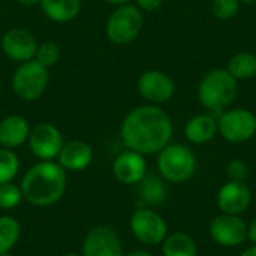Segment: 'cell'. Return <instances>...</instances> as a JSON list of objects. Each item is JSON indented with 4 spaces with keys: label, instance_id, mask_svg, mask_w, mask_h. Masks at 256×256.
Segmentation results:
<instances>
[{
    "label": "cell",
    "instance_id": "1",
    "mask_svg": "<svg viewBox=\"0 0 256 256\" xmlns=\"http://www.w3.org/2000/svg\"><path fill=\"white\" fill-rule=\"evenodd\" d=\"M120 138L126 148L142 156L158 154L171 142V117L159 105L135 106L124 116L120 124Z\"/></svg>",
    "mask_w": 256,
    "mask_h": 256
},
{
    "label": "cell",
    "instance_id": "2",
    "mask_svg": "<svg viewBox=\"0 0 256 256\" xmlns=\"http://www.w3.org/2000/svg\"><path fill=\"white\" fill-rule=\"evenodd\" d=\"M66 184V171L56 160H39L24 172L20 188L28 204L51 207L63 198Z\"/></svg>",
    "mask_w": 256,
    "mask_h": 256
},
{
    "label": "cell",
    "instance_id": "3",
    "mask_svg": "<svg viewBox=\"0 0 256 256\" xmlns=\"http://www.w3.org/2000/svg\"><path fill=\"white\" fill-rule=\"evenodd\" d=\"M237 94V80L226 69L222 68L212 69L210 72H207L198 86L200 104L212 112L225 111L228 106L232 105Z\"/></svg>",
    "mask_w": 256,
    "mask_h": 256
},
{
    "label": "cell",
    "instance_id": "4",
    "mask_svg": "<svg viewBox=\"0 0 256 256\" xmlns=\"http://www.w3.org/2000/svg\"><path fill=\"white\" fill-rule=\"evenodd\" d=\"M158 174L168 183H184L196 170V156L184 144L170 142L158 153Z\"/></svg>",
    "mask_w": 256,
    "mask_h": 256
},
{
    "label": "cell",
    "instance_id": "5",
    "mask_svg": "<svg viewBox=\"0 0 256 256\" xmlns=\"http://www.w3.org/2000/svg\"><path fill=\"white\" fill-rule=\"evenodd\" d=\"M142 26V12L135 4L128 3L116 6V9L110 14L105 24V33L112 44L128 45L140 36Z\"/></svg>",
    "mask_w": 256,
    "mask_h": 256
},
{
    "label": "cell",
    "instance_id": "6",
    "mask_svg": "<svg viewBox=\"0 0 256 256\" xmlns=\"http://www.w3.org/2000/svg\"><path fill=\"white\" fill-rule=\"evenodd\" d=\"M48 81V69L39 64L36 60H30L20 63L10 78V86L18 99L24 102H33L45 93Z\"/></svg>",
    "mask_w": 256,
    "mask_h": 256
},
{
    "label": "cell",
    "instance_id": "7",
    "mask_svg": "<svg viewBox=\"0 0 256 256\" xmlns=\"http://www.w3.org/2000/svg\"><path fill=\"white\" fill-rule=\"evenodd\" d=\"M129 228L134 237L146 246H158L168 236L165 218L152 207H138L129 219Z\"/></svg>",
    "mask_w": 256,
    "mask_h": 256
},
{
    "label": "cell",
    "instance_id": "8",
    "mask_svg": "<svg viewBox=\"0 0 256 256\" xmlns=\"http://www.w3.org/2000/svg\"><path fill=\"white\" fill-rule=\"evenodd\" d=\"M218 129L231 144H243L256 135V116L246 108H231L220 112Z\"/></svg>",
    "mask_w": 256,
    "mask_h": 256
},
{
    "label": "cell",
    "instance_id": "9",
    "mask_svg": "<svg viewBox=\"0 0 256 256\" xmlns=\"http://www.w3.org/2000/svg\"><path fill=\"white\" fill-rule=\"evenodd\" d=\"M27 144L36 159L56 160L64 141L57 126L51 123H38L30 129Z\"/></svg>",
    "mask_w": 256,
    "mask_h": 256
},
{
    "label": "cell",
    "instance_id": "10",
    "mask_svg": "<svg viewBox=\"0 0 256 256\" xmlns=\"http://www.w3.org/2000/svg\"><path fill=\"white\" fill-rule=\"evenodd\" d=\"M208 234L222 248H237L248 240V224L242 216L220 213L210 222Z\"/></svg>",
    "mask_w": 256,
    "mask_h": 256
},
{
    "label": "cell",
    "instance_id": "11",
    "mask_svg": "<svg viewBox=\"0 0 256 256\" xmlns=\"http://www.w3.org/2000/svg\"><path fill=\"white\" fill-rule=\"evenodd\" d=\"M136 90L141 98L152 105H160L172 99L176 93V82L164 70L148 69L140 75Z\"/></svg>",
    "mask_w": 256,
    "mask_h": 256
},
{
    "label": "cell",
    "instance_id": "12",
    "mask_svg": "<svg viewBox=\"0 0 256 256\" xmlns=\"http://www.w3.org/2000/svg\"><path fill=\"white\" fill-rule=\"evenodd\" d=\"M82 256H123V244L117 231L106 225L92 228L81 246Z\"/></svg>",
    "mask_w": 256,
    "mask_h": 256
},
{
    "label": "cell",
    "instance_id": "13",
    "mask_svg": "<svg viewBox=\"0 0 256 256\" xmlns=\"http://www.w3.org/2000/svg\"><path fill=\"white\" fill-rule=\"evenodd\" d=\"M38 45L39 44L36 42L34 36L28 30L20 27L9 28L8 32H4L0 40L3 54L16 63H26L34 60Z\"/></svg>",
    "mask_w": 256,
    "mask_h": 256
},
{
    "label": "cell",
    "instance_id": "14",
    "mask_svg": "<svg viewBox=\"0 0 256 256\" xmlns=\"http://www.w3.org/2000/svg\"><path fill=\"white\" fill-rule=\"evenodd\" d=\"M146 174V156L134 150L126 148L124 152L118 153L112 162V176L118 183L124 186H136Z\"/></svg>",
    "mask_w": 256,
    "mask_h": 256
},
{
    "label": "cell",
    "instance_id": "15",
    "mask_svg": "<svg viewBox=\"0 0 256 256\" xmlns=\"http://www.w3.org/2000/svg\"><path fill=\"white\" fill-rule=\"evenodd\" d=\"M252 192L246 182L228 180L218 192L216 202L220 213L242 216L250 206Z\"/></svg>",
    "mask_w": 256,
    "mask_h": 256
},
{
    "label": "cell",
    "instance_id": "16",
    "mask_svg": "<svg viewBox=\"0 0 256 256\" xmlns=\"http://www.w3.org/2000/svg\"><path fill=\"white\" fill-rule=\"evenodd\" d=\"M57 164L68 172H80L87 170L93 162V148L88 142L81 140H72L63 144L58 156Z\"/></svg>",
    "mask_w": 256,
    "mask_h": 256
},
{
    "label": "cell",
    "instance_id": "17",
    "mask_svg": "<svg viewBox=\"0 0 256 256\" xmlns=\"http://www.w3.org/2000/svg\"><path fill=\"white\" fill-rule=\"evenodd\" d=\"M30 123L24 116L10 114L0 120V147L15 150L27 142L30 135Z\"/></svg>",
    "mask_w": 256,
    "mask_h": 256
},
{
    "label": "cell",
    "instance_id": "18",
    "mask_svg": "<svg viewBox=\"0 0 256 256\" xmlns=\"http://www.w3.org/2000/svg\"><path fill=\"white\" fill-rule=\"evenodd\" d=\"M219 134L218 118L210 114H198L190 117L184 124V136L189 142L202 146L210 142Z\"/></svg>",
    "mask_w": 256,
    "mask_h": 256
},
{
    "label": "cell",
    "instance_id": "19",
    "mask_svg": "<svg viewBox=\"0 0 256 256\" xmlns=\"http://www.w3.org/2000/svg\"><path fill=\"white\" fill-rule=\"evenodd\" d=\"M138 186V198L142 207L160 206L168 195L166 182L159 174H146Z\"/></svg>",
    "mask_w": 256,
    "mask_h": 256
},
{
    "label": "cell",
    "instance_id": "20",
    "mask_svg": "<svg viewBox=\"0 0 256 256\" xmlns=\"http://www.w3.org/2000/svg\"><path fill=\"white\" fill-rule=\"evenodd\" d=\"M39 6L50 21L66 24L80 15L82 0H40Z\"/></svg>",
    "mask_w": 256,
    "mask_h": 256
},
{
    "label": "cell",
    "instance_id": "21",
    "mask_svg": "<svg viewBox=\"0 0 256 256\" xmlns=\"http://www.w3.org/2000/svg\"><path fill=\"white\" fill-rule=\"evenodd\" d=\"M164 256H198V248L195 240L186 232L168 234L162 242Z\"/></svg>",
    "mask_w": 256,
    "mask_h": 256
},
{
    "label": "cell",
    "instance_id": "22",
    "mask_svg": "<svg viewBox=\"0 0 256 256\" xmlns=\"http://www.w3.org/2000/svg\"><path fill=\"white\" fill-rule=\"evenodd\" d=\"M226 70L238 80H250L256 75V56L249 51H240L234 54L228 64Z\"/></svg>",
    "mask_w": 256,
    "mask_h": 256
},
{
    "label": "cell",
    "instance_id": "23",
    "mask_svg": "<svg viewBox=\"0 0 256 256\" xmlns=\"http://www.w3.org/2000/svg\"><path fill=\"white\" fill-rule=\"evenodd\" d=\"M21 236L20 222L8 214L0 216V255L10 252Z\"/></svg>",
    "mask_w": 256,
    "mask_h": 256
},
{
    "label": "cell",
    "instance_id": "24",
    "mask_svg": "<svg viewBox=\"0 0 256 256\" xmlns=\"http://www.w3.org/2000/svg\"><path fill=\"white\" fill-rule=\"evenodd\" d=\"M20 172V159L10 148L0 147V184L10 183Z\"/></svg>",
    "mask_w": 256,
    "mask_h": 256
},
{
    "label": "cell",
    "instance_id": "25",
    "mask_svg": "<svg viewBox=\"0 0 256 256\" xmlns=\"http://www.w3.org/2000/svg\"><path fill=\"white\" fill-rule=\"evenodd\" d=\"M62 57V50H60V45L54 40H45L42 44L38 45V50H36V56H34V60L42 64L44 68H51L54 64H57V62L60 60Z\"/></svg>",
    "mask_w": 256,
    "mask_h": 256
},
{
    "label": "cell",
    "instance_id": "26",
    "mask_svg": "<svg viewBox=\"0 0 256 256\" xmlns=\"http://www.w3.org/2000/svg\"><path fill=\"white\" fill-rule=\"evenodd\" d=\"M24 200L21 188L14 182L0 184V208L2 210H14Z\"/></svg>",
    "mask_w": 256,
    "mask_h": 256
},
{
    "label": "cell",
    "instance_id": "27",
    "mask_svg": "<svg viewBox=\"0 0 256 256\" xmlns=\"http://www.w3.org/2000/svg\"><path fill=\"white\" fill-rule=\"evenodd\" d=\"M240 0H213L212 12L218 20H231L240 10Z\"/></svg>",
    "mask_w": 256,
    "mask_h": 256
},
{
    "label": "cell",
    "instance_id": "28",
    "mask_svg": "<svg viewBox=\"0 0 256 256\" xmlns=\"http://www.w3.org/2000/svg\"><path fill=\"white\" fill-rule=\"evenodd\" d=\"M226 176L234 182H246L249 176V166L243 159H232L226 165Z\"/></svg>",
    "mask_w": 256,
    "mask_h": 256
},
{
    "label": "cell",
    "instance_id": "29",
    "mask_svg": "<svg viewBox=\"0 0 256 256\" xmlns=\"http://www.w3.org/2000/svg\"><path fill=\"white\" fill-rule=\"evenodd\" d=\"M134 2L141 12H154L164 3V0H134Z\"/></svg>",
    "mask_w": 256,
    "mask_h": 256
},
{
    "label": "cell",
    "instance_id": "30",
    "mask_svg": "<svg viewBox=\"0 0 256 256\" xmlns=\"http://www.w3.org/2000/svg\"><path fill=\"white\" fill-rule=\"evenodd\" d=\"M248 240L252 244H256V218L248 225Z\"/></svg>",
    "mask_w": 256,
    "mask_h": 256
},
{
    "label": "cell",
    "instance_id": "31",
    "mask_svg": "<svg viewBox=\"0 0 256 256\" xmlns=\"http://www.w3.org/2000/svg\"><path fill=\"white\" fill-rule=\"evenodd\" d=\"M123 256H153L148 250H144V249H136V250H132V252H128Z\"/></svg>",
    "mask_w": 256,
    "mask_h": 256
},
{
    "label": "cell",
    "instance_id": "32",
    "mask_svg": "<svg viewBox=\"0 0 256 256\" xmlns=\"http://www.w3.org/2000/svg\"><path fill=\"white\" fill-rule=\"evenodd\" d=\"M106 3L112 4V6H122V4H128V3H132L134 0H105Z\"/></svg>",
    "mask_w": 256,
    "mask_h": 256
},
{
    "label": "cell",
    "instance_id": "33",
    "mask_svg": "<svg viewBox=\"0 0 256 256\" xmlns=\"http://www.w3.org/2000/svg\"><path fill=\"white\" fill-rule=\"evenodd\" d=\"M240 256H256V244L248 248L246 250H243V252L240 254Z\"/></svg>",
    "mask_w": 256,
    "mask_h": 256
},
{
    "label": "cell",
    "instance_id": "34",
    "mask_svg": "<svg viewBox=\"0 0 256 256\" xmlns=\"http://www.w3.org/2000/svg\"><path fill=\"white\" fill-rule=\"evenodd\" d=\"M15 2L22 6H34V4H39L40 0H15Z\"/></svg>",
    "mask_w": 256,
    "mask_h": 256
},
{
    "label": "cell",
    "instance_id": "35",
    "mask_svg": "<svg viewBox=\"0 0 256 256\" xmlns=\"http://www.w3.org/2000/svg\"><path fill=\"white\" fill-rule=\"evenodd\" d=\"M240 3H244V4H256V0H240Z\"/></svg>",
    "mask_w": 256,
    "mask_h": 256
},
{
    "label": "cell",
    "instance_id": "36",
    "mask_svg": "<svg viewBox=\"0 0 256 256\" xmlns=\"http://www.w3.org/2000/svg\"><path fill=\"white\" fill-rule=\"evenodd\" d=\"M63 256H82V254H74V252H70V254H64Z\"/></svg>",
    "mask_w": 256,
    "mask_h": 256
},
{
    "label": "cell",
    "instance_id": "37",
    "mask_svg": "<svg viewBox=\"0 0 256 256\" xmlns=\"http://www.w3.org/2000/svg\"><path fill=\"white\" fill-rule=\"evenodd\" d=\"M0 256H15L14 254H10V252H6V254H2Z\"/></svg>",
    "mask_w": 256,
    "mask_h": 256
}]
</instances>
